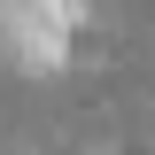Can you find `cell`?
I'll return each mask as SVG.
<instances>
[{
  "label": "cell",
  "mask_w": 155,
  "mask_h": 155,
  "mask_svg": "<svg viewBox=\"0 0 155 155\" xmlns=\"http://www.w3.org/2000/svg\"><path fill=\"white\" fill-rule=\"evenodd\" d=\"M70 23H78V0H0V39L23 62H47L54 47H70Z\"/></svg>",
  "instance_id": "1"
}]
</instances>
